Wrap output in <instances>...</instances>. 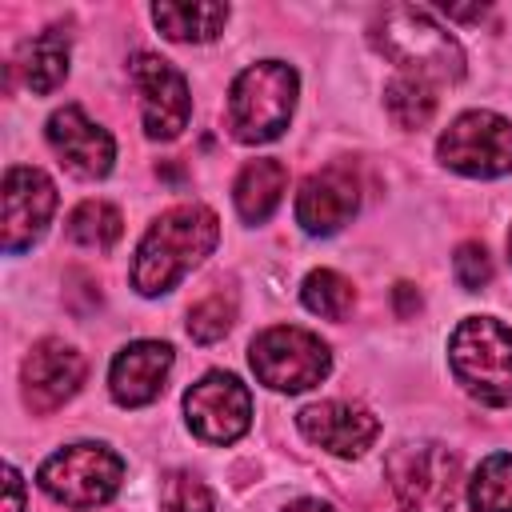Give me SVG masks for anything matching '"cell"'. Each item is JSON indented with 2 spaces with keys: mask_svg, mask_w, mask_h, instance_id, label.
<instances>
[{
  "mask_svg": "<svg viewBox=\"0 0 512 512\" xmlns=\"http://www.w3.org/2000/svg\"><path fill=\"white\" fill-rule=\"evenodd\" d=\"M220 240V220L204 204H176L148 224L136 244L132 284L140 296L172 292Z\"/></svg>",
  "mask_w": 512,
  "mask_h": 512,
  "instance_id": "1",
  "label": "cell"
},
{
  "mask_svg": "<svg viewBox=\"0 0 512 512\" xmlns=\"http://www.w3.org/2000/svg\"><path fill=\"white\" fill-rule=\"evenodd\" d=\"M372 48L400 68V76H416L428 84H452L464 76V52L456 36L416 4H388L368 24Z\"/></svg>",
  "mask_w": 512,
  "mask_h": 512,
  "instance_id": "2",
  "label": "cell"
},
{
  "mask_svg": "<svg viewBox=\"0 0 512 512\" xmlns=\"http://www.w3.org/2000/svg\"><path fill=\"white\" fill-rule=\"evenodd\" d=\"M296 68L284 60L248 64L228 88V128L240 144H268L276 140L296 108Z\"/></svg>",
  "mask_w": 512,
  "mask_h": 512,
  "instance_id": "3",
  "label": "cell"
},
{
  "mask_svg": "<svg viewBox=\"0 0 512 512\" xmlns=\"http://www.w3.org/2000/svg\"><path fill=\"white\" fill-rule=\"evenodd\" d=\"M452 376L480 404H512V332L492 316H468L448 336Z\"/></svg>",
  "mask_w": 512,
  "mask_h": 512,
  "instance_id": "4",
  "label": "cell"
},
{
  "mask_svg": "<svg viewBox=\"0 0 512 512\" xmlns=\"http://www.w3.org/2000/svg\"><path fill=\"white\" fill-rule=\"evenodd\" d=\"M120 480H124V460L104 448V444H68L60 452H52L44 464H40V476L36 484L68 504V508H96V504H108L116 492H120Z\"/></svg>",
  "mask_w": 512,
  "mask_h": 512,
  "instance_id": "5",
  "label": "cell"
},
{
  "mask_svg": "<svg viewBox=\"0 0 512 512\" xmlns=\"http://www.w3.org/2000/svg\"><path fill=\"white\" fill-rule=\"evenodd\" d=\"M248 364L260 384L276 392H304L328 376L332 352L316 332L296 328V324H276L252 340Z\"/></svg>",
  "mask_w": 512,
  "mask_h": 512,
  "instance_id": "6",
  "label": "cell"
},
{
  "mask_svg": "<svg viewBox=\"0 0 512 512\" xmlns=\"http://www.w3.org/2000/svg\"><path fill=\"white\" fill-rule=\"evenodd\" d=\"M388 480L400 512H452L460 460L444 444H404L388 456Z\"/></svg>",
  "mask_w": 512,
  "mask_h": 512,
  "instance_id": "7",
  "label": "cell"
},
{
  "mask_svg": "<svg viewBox=\"0 0 512 512\" xmlns=\"http://www.w3.org/2000/svg\"><path fill=\"white\" fill-rule=\"evenodd\" d=\"M444 168L464 176H504L512 172V120L476 108L460 112L436 144Z\"/></svg>",
  "mask_w": 512,
  "mask_h": 512,
  "instance_id": "8",
  "label": "cell"
},
{
  "mask_svg": "<svg viewBox=\"0 0 512 512\" xmlns=\"http://www.w3.org/2000/svg\"><path fill=\"white\" fill-rule=\"evenodd\" d=\"M188 428L208 444H232L252 424V396L232 372H208L184 392Z\"/></svg>",
  "mask_w": 512,
  "mask_h": 512,
  "instance_id": "9",
  "label": "cell"
},
{
  "mask_svg": "<svg viewBox=\"0 0 512 512\" xmlns=\"http://www.w3.org/2000/svg\"><path fill=\"white\" fill-rule=\"evenodd\" d=\"M132 84L140 92V116H144L148 140H176L192 116L188 80L164 56L140 52L132 56Z\"/></svg>",
  "mask_w": 512,
  "mask_h": 512,
  "instance_id": "10",
  "label": "cell"
},
{
  "mask_svg": "<svg viewBox=\"0 0 512 512\" xmlns=\"http://www.w3.org/2000/svg\"><path fill=\"white\" fill-rule=\"evenodd\" d=\"M56 212V184L28 164L4 172V252L32 248Z\"/></svg>",
  "mask_w": 512,
  "mask_h": 512,
  "instance_id": "11",
  "label": "cell"
},
{
  "mask_svg": "<svg viewBox=\"0 0 512 512\" xmlns=\"http://www.w3.org/2000/svg\"><path fill=\"white\" fill-rule=\"evenodd\" d=\"M24 400L32 412H56L84 384V356L64 340H36L20 364Z\"/></svg>",
  "mask_w": 512,
  "mask_h": 512,
  "instance_id": "12",
  "label": "cell"
},
{
  "mask_svg": "<svg viewBox=\"0 0 512 512\" xmlns=\"http://www.w3.org/2000/svg\"><path fill=\"white\" fill-rule=\"evenodd\" d=\"M360 208V180L348 164H328L312 172L296 192V224L308 236L340 232Z\"/></svg>",
  "mask_w": 512,
  "mask_h": 512,
  "instance_id": "13",
  "label": "cell"
},
{
  "mask_svg": "<svg viewBox=\"0 0 512 512\" xmlns=\"http://www.w3.org/2000/svg\"><path fill=\"white\" fill-rule=\"evenodd\" d=\"M48 144L60 156V164L80 180H100L112 172L116 144H112L108 128L88 120L84 108H76V104H64L48 116Z\"/></svg>",
  "mask_w": 512,
  "mask_h": 512,
  "instance_id": "14",
  "label": "cell"
},
{
  "mask_svg": "<svg viewBox=\"0 0 512 512\" xmlns=\"http://www.w3.org/2000/svg\"><path fill=\"white\" fill-rule=\"evenodd\" d=\"M296 424L312 444L328 448L332 456H364L380 436V420L364 404H348V400L308 404L296 416Z\"/></svg>",
  "mask_w": 512,
  "mask_h": 512,
  "instance_id": "15",
  "label": "cell"
},
{
  "mask_svg": "<svg viewBox=\"0 0 512 512\" xmlns=\"http://www.w3.org/2000/svg\"><path fill=\"white\" fill-rule=\"evenodd\" d=\"M168 372H172V344H164V340H136V344H124V348L112 356V368H108L112 400H116L120 408L152 404V400L164 392Z\"/></svg>",
  "mask_w": 512,
  "mask_h": 512,
  "instance_id": "16",
  "label": "cell"
},
{
  "mask_svg": "<svg viewBox=\"0 0 512 512\" xmlns=\"http://www.w3.org/2000/svg\"><path fill=\"white\" fill-rule=\"evenodd\" d=\"M284 188H288V168L280 160H248L232 184V200H236V212L248 220V224H264L276 204L284 200Z\"/></svg>",
  "mask_w": 512,
  "mask_h": 512,
  "instance_id": "17",
  "label": "cell"
},
{
  "mask_svg": "<svg viewBox=\"0 0 512 512\" xmlns=\"http://www.w3.org/2000/svg\"><path fill=\"white\" fill-rule=\"evenodd\" d=\"M152 20L156 28L176 40V44H204V40H216L228 24V4H172V0H160L152 4Z\"/></svg>",
  "mask_w": 512,
  "mask_h": 512,
  "instance_id": "18",
  "label": "cell"
},
{
  "mask_svg": "<svg viewBox=\"0 0 512 512\" xmlns=\"http://www.w3.org/2000/svg\"><path fill=\"white\" fill-rule=\"evenodd\" d=\"M20 76L36 96H48L64 84L68 76V32L64 28H44L20 48Z\"/></svg>",
  "mask_w": 512,
  "mask_h": 512,
  "instance_id": "19",
  "label": "cell"
},
{
  "mask_svg": "<svg viewBox=\"0 0 512 512\" xmlns=\"http://www.w3.org/2000/svg\"><path fill=\"white\" fill-rule=\"evenodd\" d=\"M120 232H124V220L108 200H84L68 216V240L96 252H108L120 240Z\"/></svg>",
  "mask_w": 512,
  "mask_h": 512,
  "instance_id": "20",
  "label": "cell"
},
{
  "mask_svg": "<svg viewBox=\"0 0 512 512\" xmlns=\"http://www.w3.org/2000/svg\"><path fill=\"white\" fill-rule=\"evenodd\" d=\"M384 108L400 128H424L436 112V92L428 80L416 76H392L384 84Z\"/></svg>",
  "mask_w": 512,
  "mask_h": 512,
  "instance_id": "21",
  "label": "cell"
},
{
  "mask_svg": "<svg viewBox=\"0 0 512 512\" xmlns=\"http://www.w3.org/2000/svg\"><path fill=\"white\" fill-rule=\"evenodd\" d=\"M468 504H472V512H512V456L508 452L488 456L472 472Z\"/></svg>",
  "mask_w": 512,
  "mask_h": 512,
  "instance_id": "22",
  "label": "cell"
},
{
  "mask_svg": "<svg viewBox=\"0 0 512 512\" xmlns=\"http://www.w3.org/2000/svg\"><path fill=\"white\" fill-rule=\"evenodd\" d=\"M300 300L308 312L324 316V320H344L356 304V292H352V280H344L340 272L332 268H316L304 276V288H300Z\"/></svg>",
  "mask_w": 512,
  "mask_h": 512,
  "instance_id": "23",
  "label": "cell"
},
{
  "mask_svg": "<svg viewBox=\"0 0 512 512\" xmlns=\"http://www.w3.org/2000/svg\"><path fill=\"white\" fill-rule=\"evenodd\" d=\"M232 320H236V300H232V292L216 288L188 308V336L200 344H212L232 328Z\"/></svg>",
  "mask_w": 512,
  "mask_h": 512,
  "instance_id": "24",
  "label": "cell"
},
{
  "mask_svg": "<svg viewBox=\"0 0 512 512\" xmlns=\"http://www.w3.org/2000/svg\"><path fill=\"white\" fill-rule=\"evenodd\" d=\"M160 512H212V492L192 472H172L160 488Z\"/></svg>",
  "mask_w": 512,
  "mask_h": 512,
  "instance_id": "25",
  "label": "cell"
},
{
  "mask_svg": "<svg viewBox=\"0 0 512 512\" xmlns=\"http://www.w3.org/2000/svg\"><path fill=\"white\" fill-rule=\"evenodd\" d=\"M452 268H456V280H460L468 292H480V288L492 280V256H488V248L476 244V240H464V244L456 248Z\"/></svg>",
  "mask_w": 512,
  "mask_h": 512,
  "instance_id": "26",
  "label": "cell"
},
{
  "mask_svg": "<svg viewBox=\"0 0 512 512\" xmlns=\"http://www.w3.org/2000/svg\"><path fill=\"white\" fill-rule=\"evenodd\" d=\"M4 512H24V480L12 464H4Z\"/></svg>",
  "mask_w": 512,
  "mask_h": 512,
  "instance_id": "27",
  "label": "cell"
},
{
  "mask_svg": "<svg viewBox=\"0 0 512 512\" xmlns=\"http://www.w3.org/2000/svg\"><path fill=\"white\" fill-rule=\"evenodd\" d=\"M396 300H400V312L408 316L412 308H420V296H412V284H396Z\"/></svg>",
  "mask_w": 512,
  "mask_h": 512,
  "instance_id": "28",
  "label": "cell"
},
{
  "mask_svg": "<svg viewBox=\"0 0 512 512\" xmlns=\"http://www.w3.org/2000/svg\"><path fill=\"white\" fill-rule=\"evenodd\" d=\"M284 512H336V508H332V504H324V500H312V496H308V500H296V504H288Z\"/></svg>",
  "mask_w": 512,
  "mask_h": 512,
  "instance_id": "29",
  "label": "cell"
},
{
  "mask_svg": "<svg viewBox=\"0 0 512 512\" xmlns=\"http://www.w3.org/2000/svg\"><path fill=\"white\" fill-rule=\"evenodd\" d=\"M508 252H512V232H508Z\"/></svg>",
  "mask_w": 512,
  "mask_h": 512,
  "instance_id": "30",
  "label": "cell"
}]
</instances>
